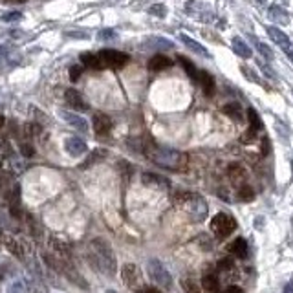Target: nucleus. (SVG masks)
Listing matches in <instances>:
<instances>
[{"label": "nucleus", "instance_id": "obj_1", "mask_svg": "<svg viewBox=\"0 0 293 293\" xmlns=\"http://www.w3.org/2000/svg\"><path fill=\"white\" fill-rule=\"evenodd\" d=\"M86 258L94 270L106 275L108 278H114L117 273V258L114 253L112 246L105 240V238H94L88 244L86 249Z\"/></svg>", "mask_w": 293, "mask_h": 293}, {"label": "nucleus", "instance_id": "obj_2", "mask_svg": "<svg viewBox=\"0 0 293 293\" xmlns=\"http://www.w3.org/2000/svg\"><path fill=\"white\" fill-rule=\"evenodd\" d=\"M147 156L159 167H165V169H173V171H183L187 167V154L173 149H165V147H156L152 145Z\"/></svg>", "mask_w": 293, "mask_h": 293}, {"label": "nucleus", "instance_id": "obj_3", "mask_svg": "<svg viewBox=\"0 0 293 293\" xmlns=\"http://www.w3.org/2000/svg\"><path fill=\"white\" fill-rule=\"evenodd\" d=\"M174 202L185 209L189 220H193V222H202V220H205L207 213H209L207 202L203 200L202 196L193 195V193H178L174 196Z\"/></svg>", "mask_w": 293, "mask_h": 293}, {"label": "nucleus", "instance_id": "obj_4", "mask_svg": "<svg viewBox=\"0 0 293 293\" xmlns=\"http://www.w3.org/2000/svg\"><path fill=\"white\" fill-rule=\"evenodd\" d=\"M236 229V220L229 213H218L211 220V231L216 234L218 238H226Z\"/></svg>", "mask_w": 293, "mask_h": 293}, {"label": "nucleus", "instance_id": "obj_5", "mask_svg": "<svg viewBox=\"0 0 293 293\" xmlns=\"http://www.w3.org/2000/svg\"><path fill=\"white\" fill-rule=\"evenodd\" d=\"M147 273H149V277H151L152 282L161 286V288H167V286L173 284V277H171V273L167 271V268L159 262L158 258H151V260H147Z\"/></svg>", "mask_w": 293, "mask_h": 293}, {"label": "nucleus", "instance_id": "obj_6", "mask_svg": "<svg viewBox=\"0 0 293 293\" xmlns=\"http://www.w3.org/2000/svg\"><path fill=\"white\" fill-rule=\"evenodd\" d=\"M103 66L105 68H112V70H119V68L127 66V62L130 60L128 53L125 52H117V50H112V48H105L98 53Z\"/></svg>", "mask_w": 293, "mask_h": 293}, {"label": "nucleus", "instance_id": "obj_7", "mask_svg": "<svg viewBox=\"0 0 293 293\" xmlns=\"http://www.w3.org/2000/svg\"><path fill=\"white\" fill-rule=\"evenodd\" d=\"M121 278L132 290H139L141 288V271H139V268L136 264H125L121 268Z\"/></svg>", "mask_w": 293, "mask_h": 293}, {"label": "nucleus", "instance_id": "obj_8", "mask_svg": "<svg viewBox=\"0 0 293 293\" xmlns=\"http://www.w3.org/2000/svg\"><path fill=\"white\" fill-rule=\"evenodd\" d=\"M2 244H4V248L8 249L11 255L19 258V260H24V256H26V249H24V242L15 238V236H11V234H2Z\"/></svg>", "mask_w": 293, "mask_h": 293}, {"label": "nucleus", "instance_id": "obj_9", "mask_svg": "<svg viewBox=\"0 0 293 293\" xmlns=\"http://www.w3.org/2000/svg\"><path fill=\"white\" fill-rule=\"evenodd\" d=\"M48 246H50V249H52V253L55 256L64 258V260H70V258H72V249H70V246H68L64 240L57 238V236H50Z\"/></svg>", "mask_w": 293, "mask_h": 293}, {"label": "nucleus", "instance_id": "obj_10", "mask_svg": "<svg viewBox=\"0 0 293 293\" xmlns=\"http://www.w3.org/2000/svg\"><path fill=\"white\" fill-rule=\"evenodd\" d=\"M60 117L66 121L70 127L77 128L79 132H88V121L84 119L83 116H79L76 112H68V110H60Z\"/></svg>", "mask_w": 293, "mask_h": 293}, {"label": "nucleus", "instance_id": "obj_11", "mask_svg": "<svg viewBox=\"0 0 293 293\" xmlns=\"http://www.w3.org/2000/svg\"><path fill=\"white\" fill-rule=\"evenodd\" d=\"M64 149L70 156H83L84 152L88 151V147H86V143L81 139V137H77V136H72V137H66V141H64Z\"/></svg>", "mask_w": 293, "mask_h": 293}, {"label": "nucleus", "instance_id": "obj_12", "mask_svg": "<svg viewBox=\"0 0 293 293\" xmlns=\"http://www.w3.org/2000/svg\"><path fill=\"white\" fill-rule=\"evenodd\" d=\"M92 127H94V132L98 136H106L112 130V119L106 114H96L94 119H92Z\"/></svg>", "mask_w": 293, "mask_h": 293}, {"label": "nucleus", "instance_id": "obj_13", "mask_svg": "<svg viewBox=\"0 0 293 293\" xmlns=\"http://www.w3.org/2000/svg\"><path fill=\"white\" fill-rule=\"evenodd\" d=\"M64 99H66L68 106H72L74 110H81V112L88 110V105H86V101L83 99V96L77 90H74V88H68L64 92Z\"/></svg>", "mask_w": 293, "mask_h": 293}, {"label": "nucleus", "instance_id": "obj_14", "mask_svg": "<svg viewBox=\"0 0 293 293\" xmlns=\"http://www.w3.org/2000/svg\"><path fill=\"white\" fill-rule=\"evenodd\" d=\"M227 176H229V180L233 181L234 185H244L246 180H248V171L242 165H238V163H231L227 167Z\"/></svg>", "mask_w": 293, "mask_h": 293}, {"label": "nucleus", "instance_id": "obj_15", "mask_svg": "<svg viewBox=\"0 0 293 293\" xmlns=\"http://www.w3.org/2000/svg\"><path fill=\"white\" fill-rule=\"evenodd\" d=\"M198 83H200L203 94H205L207 98L215 96L216 84H215V79H213V76H211L209 72H205V70H200V72H198Z\"/></svg>", "mask_w": 293, "mask_h": 293}, {"label": "nucleus", "instance_id": "obj_16", "mask_svg": "<svg viewBox=\"0 0 293 293\" xmlns=\"http://www.w3.org/2000/svg\"><path fill=\"white\" fill-rule=\"evenodd\" d=\"M268 35L271 37V40L275 42V44L282 46V50H292V40H290V37L286 35V33H282V31L278 30V28H275V26H268Z\"/></svg>", "mask_w": 293, "mask_h": 293}, {"label": "nucleus", "instance_id": "obj_17", "mask_svg": "<svg viewBox=\"0 0 293 293\" xmlns=\"http://www.w3.org/2000/svg\"><path fill=\"white\" fill-rule=\"evenodd\" d=\"M202 288L209 293H222V284H220V278L216 273L207 271L202 278Z\"/></svg>", "mask_w": 293, "mask_h": 293}, {"label": "nucleus", "instance_id": "obj_18", "mask_svg": "<svg viewBox=\"0 0 293 293\" xmlns=\"http://www.w3.org/2000/svg\"><path fill=\"white\" fill-rule=\"evenodd\" d=\"M143 46L147 50H171V48H174V42L163 37H149L143 42Z\"/></svg>", "mask_w": 293, "mask_h": 293}, {"label": "nucleus", "instance_id": "obj_19", "mask_svg": "<svg viewBox=\"0 0 293 293\" xmlns=\"http://www.w3.org/2000/svg\"><path fill=\"white\" fill-rule=\"evenodd\" d=\"M147 66H149L151 72H163V70L173 66V60L169 59V57H165V55H154V57L149 60Z\"/></svg>", "mask_w": 293, "mask_h": 293}, {"label": "nucleus", "instance_id": "obj_20", "mask_svg": "<svg viewBox=\"0 0 293 293\" xmlns=\"http://www.w3.org/2000/svg\"><path fill=\"white\" fill-rule=\"evenodd\" d=\"M229 253H233L236 258H246L249 253V248H248V242L244 240V238H236L229 244Z\"/></svg>", "mask_w": 293, "mask_h": 293}, {"label": "nucleus", "instance_id": "obj_21", "mask_svg": "<svg viewBox=\"0 0 293 293\" xmlns=\"http://www.w3.org/2000/svg\"><path fill=\"white\" fill-rule=\"evenodd\" d=\"M141 180L145 185H149V187H169V180H165L163 176H158V174H152V173H145L141 176Z\"/></svg>", "mask_w": 293, "mask_h": 293}, {"label": "nucleus", "instance_id": "obj_22", "mask_svg": "<svg viewBox=\"0 0 293 293\" xmlns=\"http://www.w3.org/2000/svg\"><path fill=\"white\" fill-rule=\"evenodd\" d=\"M81 62H83V66L90 68V70H103V62L99 59V55H94V53H88L84 52L81 53Z\"/></svg>", "mask_w": 293, "mask_h": 293}, {"label": "nucleus", "instance_id": "obj_23", "mask_svg": "<svg viewBox=\"0 0 293 293\" xmlns=\"http://www.w3.org/2000/svg\"><path fill=\"white\" fill-rule=\"evenodd\" d=\"M180 39H181V42L187 46L189 50H193L195 53L202 55V57H205V59L209 57V52H207V50H205V48H203L200 42H196V40H193V39H189L187 35H180Z\"/></svg>", "mask_w": 293, "mask_h": 293}, {"label": "nucleus", "instance_id": "obj_24", "mask_svg": "<svg viewBox=\"0 0 293 293\" xmlns=\"http://www.w3.org/2000/svg\"><path fill=\"white\" fill-rule=\"evenodd\" d=\"M222 112L226 114V116H229V117L234 121H242V117H244L240 103H229V105H226L222 108Z\"/></svg>", "mask_w": 293, "mask_h": 293}, {"label": "nucleus", "instance_id": "obj_25", "mask_svg": "<svg viewBox=\"0 0 293 293\" xmlns=\"http://www.w3.org/2000/svg\"><path fill=\"white\" fill-rule=\"evenodd\" d=\"M233 50L236 55H240L242 59H249V57H251V48L238 37L233 39Z\"/></svg>", "mask_w": 293, "mask_h": 293}, {"label": "nucleus", "instance_id": "obj_26", "mask_svg": "<svg viewBox=\"0 0 293 293\" xmlns=\"http://www.w3.org/2000/svg\"><path fill=\"white\" fill-rule=\"evenodd\" d=\"M246 116H248V121H249V125H251L253 130H256V132H258V130H262L264 123H262V119H260V116H258V112H256L255 108H249Z\"/></svg>", "mask_w": 293, "mask_h": 293}, {"label": "nucleus", "instance_id": "obj_27", "mask_svg": "<svg viewBox=\"0 0 293 293\" xmlns=\"http://www.w3.org/2000/svg\"><path fill=\"white\" fill-rule=\"evenodd\" d=\"M181 288H183V292L185 293H200V286L198 282L195 280V277H183L181 278Z\"/></svg>", "mask_w": 293, "mask_h": 293}, {"label": "nucleus", "instance_id": "obj_28", "mask_svg": "<svg viewBox=\"0 0 293 293\" xmlns=\"http://www.w3.org/2000/svg\"><path fill=\"white\" fill-rule=\"evenodd\" d=\"M178 60L181 62V66L185 68V72H187V76L193 79V81H198V72H196V68H195V64L191 62V60L187 59V57H183V55H180L178 57Z\"/></svg>", "mask_w": 293, "mask_h": 293}, {"label": "nucleus", "instance_id": "obj_29", "mask_svg": "<svg viewBox=\"0 0 293 293\" xmlns=\"http://www.w3.org/2000/svg\"><path fill=\"white\" fill-rule=\"evenodd\" d=\"M270 15L275 19V20H278V22H288L290 20V15H288V11L286 9H282L280 6H271L270 8Z\"/></svg>", "mask_w": 293, "mask_h": 293}, {"label": "nucleus", "instance_id": "obj_30", "mask_svg": "<svg viewBox=\"0 0 293 293\" xmlns=\"http://www.w3.org/2000/svg\"><path fill=\"white\" fill-rule=\"evenodd\" d=\"M238 198H240L242 202H251L253 198H255V193H253V187L248 185V183H244L238 187Z\"/></svg>", "mask_w": 293, "mask_h": 293}, {"label": "nucleus", "instance_id": "obj_31", "mask_svg": "<svg viewBox=\"0 0 293 293\" xmlns=\"http://www.w3.org/2000/svg\"><path fill=\"white\" fill-rule=\"evenodd\" d=\"M106 156V151H103V149H98V151H94L90 154V158L86 159V161H84L83 165V169H86V167H90V165H94V163H98V161H101V159L105 158Z\"/></svg>", "mask_w": 293, "mask_h": 293}, {"label": "nucleus", "instance_id": "obj_32", "mask_svg": "<svg viewBox=\"0 0 293 293\" xmlns=\"http://www.w3.org/2000/svg\"><path fill=\"white\" fill-rule=\"evenodd\" d=\"M218 270L222 271V273H231V271H234V262L231 258H222L218 262Z\"/></svg>", "mask_w": 293, "mask_h": 293}, {"label": "nucleus", "instance_id": "obj_33", "mask_svg": "<svg viewBox=\"0 0 293 293\" xmlns=\"http://www.w3.org/2000/svg\"><path fill=\"white\" fill-rule=\"evenodd\" d=\"M256 44V48H258V52L262 53L264 57H266V59H270V60H273V57H275V55H273V52H271V48L268 44H264V42H260V40H256L255 42Z\"/></svg>", "mask_w": 293, "mask_h": 293}, {"label": "nucleus", "instance_id": "obj_34", "mask_svg": "<svg viewBox=\"0 0 293 293\" xmlns=\"http://www.w3.org/2000/svg\"><path fill=\"white\" fill-rule=\"evenodd\" d=\"M149 13H151V15H156V17H165L167 15L165 4H154V6L149 9Z\"/></svg>", "mask_w": 293, "mask_h": 293}, {"label": "nucleus", "instance_id": "obj_35", "mask_svg": "<svg viewBox=\"0 0 293 293\" xmlns=\"http://www.w3.org/2000/svg\"><path fill=\"white\" fill-rule=\"evenodd\" d=\"M256 139V130H253V128H249V130H246L244 134H242L240 141L246 143V145H249V143H253Z\"/></svg>", "mask_w": 293, "mask_h": 293}, {"label": "nucleus", "instance_id": "obj_36", "mask_svg": "<svg viewBox=\"0 0 293 293\" xmlns=\"http://www.w3.org/2000/svg\"><path fill=\"white\" fill-rule=\"evenodd\" d=\"M242 74L246 76V79H248V81H253V83H260V79H258V76H256V72H253L251 68L242 66Z\"/></svg>", "mask_w": 293, "mask_h": 293}, {"label": "nucleus", "instance_id": "obj_37", "mask_svg": "<svg viewBox=\"0 0 293 293\" xmlns=\"http://www.w3.org/2000/svg\"><path fill=\"white\" fill-rule=\"evenodd\" d=\"M20 19H22V13H19V11H11V13L2 15V20H4V22H17V20H20Z\"/></svg>", "mask_w": 293, "mask_h": 293}, {"label": "nucleus", "instance_id": "obj_38", "mask_svg": "<svg viewBox=\"0 0 293 293\" xmlns=\"http://www.w3.org/2000/svg\"><path fill=\"white\" fill-rule=\"evenodd\" d=\"M81 74H83V66H72L70 68V79L76 83V81H79L81 79Z\"/></svg>", "mask_w": 293, "mask_h": 293}, {"label": "nucleus", "instance_id": "obj_39", "mask_svg": "<svg viewBox=\"0 0 293 293\" xmlns=\"http://www.w3.org/2000/svg\"><path fill=\"white\" fill-rule=\"evenodd\" d=\"M20 151H22V154H24V156H28V158H31V156L35 154L33 147H31V145H28V143H20Z\"/></svg>", "mask_w": 293, "mask_h": 293}, {"label": "nucleus", "instance_id": "obj_40", "mask_svg": "<svg viewBox=\"0 0 293 293\" xmlns=\"http://www.w3.org/2000/svg\"><path fill=\"white\" fill-rule=\"evenodd\" d=\"M137 293H163L159 288H152V286H141L139 290H137Z\"/></svg>", "mask_w": 293, "mask_h": 293}, {"label": "nucleus", "instance_id": "obj_41", "mask_svg": "<svg viewBox=\"0 0 293 293\" xmlns=\"http://www.w3.org/2000/svg\"><path fill=\"white\" fill-rule=\"evenodd\" d=\"M99 39L101 40H106V39H116V31L114 30H103L99 33Z\"/></svg>", "mask_w": 293, "mask_h": 293}, {"label": "nucleus", "instance_id": "obj_42", "mask_svg": "<svg viewBox=\"0 0 293 293\" xmlns=\"http://www.w3.org/2000/svg\"><path fill=\"white\" fill-rule=\"evenodd\" d=\"M268 152H270V139H268V137H264L262 139V154L266 156Z\"/></svg>", "mask_w": 293, "mask_h": 293}, {"label": "nucleus", "instance_id": "obj_43", "mask_svg": "<svg viewBox=\"0 0 293 293\" xmlns=\"http://www.w3.org/2000/svg\"><path fill=\"white\" fill-rule=\"evenodd\" d=\"M226 292H227V293H242V290L238 288V286H229Z\"/></svg>", "mask_w": 293, "mask_h": 293}, {"label": "nucleus", "instance_id": "obj_44", "mask_svg": "<svg viewBox=\"0 0 293 293\" xmlns=\"http://www.w3.org/2000/svg\"><path fill=\"white\" fill-rule=\"evenodd\" d=\"M6 4H26V0H6Z\"/></svg>", "mask_w": 293, "mask_h": 293}, {"label": "nucleus", "instance_id": "obj_45", "mask_svg": "<svg viewBox=\"0 0 293 293\" xmlns=\"http://www.w3.org/2000/svg\"><path fill=\"white\" fill-rule=\"evenodd\" d=\"M286 53H288V57H290V60L293 62V50H288Z\"/></svg>", "mask_w": 293, "mask_h": 293}, {"label": "nucleus", "instance_id": "obj_46", "mask_svg": "<svg viewBox=\"0 0 293 293\" xmlns=\"http://www.w3.org/2000/svg\"><path fill=\"white\" fill-rule=\"evenodd\" d=\"M4 123H6V119H4V116H0V128L4 127Z\"/></svg>", "mask_w": 293, "mask_h": 293}]
</instances>
